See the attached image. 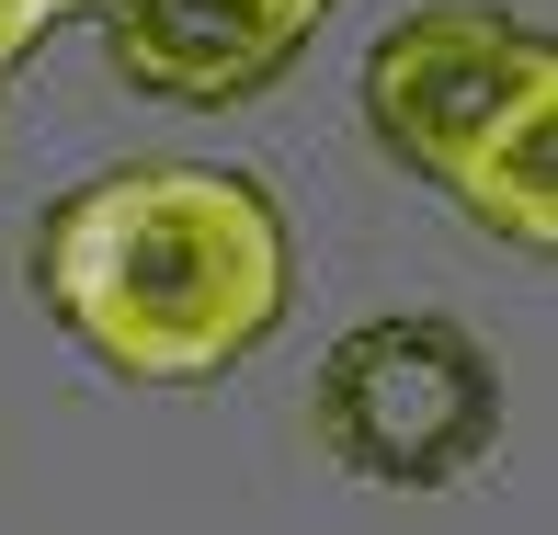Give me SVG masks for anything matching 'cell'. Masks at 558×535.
I'll use <instances>...</instances> for the list:
<instances>
[{
    "mask_svg": "<svg viewBox=\"0 0 558 535\" xmlns=\"http://www.w3.org/2000/svg\"><path fill=\"white\" fill-rule=\"evenodd\" d=\"M286 285L296 263L274 194L217 160H125L81 183L35 240V296L92 365L137 388H206L251 365L286 319Z\"/></svg>",
    "mask_w": 558,
    "mask_h": 535,
    "instance_id": "obj_1",
    "label": "cell"
},
{
    "mask_svg": "<svg viewBox=\"0 0 558 535\" xmlns=\"http://www.w3.org/2000/svg\"><path fill=\"white\" fill-rule=\"evenodd\" d=\"M308 433L365 490H456L501 445V365L456 319H365L319 353Z\"/></svg>",
    "mask_w": 558,
    "mask_h": 535,
    "instance_id": "obj_2",
    "label": "cell"
},
{
    "mask_svg": "<svg viewBox=\"0 0 558 535\" xmlns=\"http://www.w3.org/2000/svg\"><path fill=\"white\" fill-rule=\"evenodd\" d=\"M558 92V58L524 12H490V0H434V12H399L365 58V125L422 171L445 183L478 137H490L513 104Z\"/></svg>",
    "mask_w": 558,
    "mask_h": 535,
    "instance_id": "obj_3",
    "label": "cell"
},
{
    "mask_svg": "<svg viewBox=\"0 0 558 535\" xmlns=\"http://www.w3.org/2000/svg\"><path fill=\"white\" fill-rule=\"evenodd\" d=\"M114 69L160 104H251L296 69L319 12L296 0H104Z\"/></svg>",
    "mask_w": 558,
    "mask_h": 535,
    "instance_id": "obj_4",
    "label": "cell"
},
{
    "mask_svg": "<svg viewBox=\"0 0 558 535\" xmlns=\"http://www.w3.org/2000/svg\"><path fill=\"white\" fill-rule=\"evenodd\" d=\"M547 137H558V92L513 104L468 160L445 171L456 217H478L490 240H513V251H547V240H558V148H547Z\"/></svg>",
    "mask_w": 558,
    "mask_h": 535,
    "instance_id": "obj_5",
    "label": "cell"
},
{
    "mask_svg": "<svg viewBox=\"0 0 558 535\" xmlns=\"http://www.w3.org/2000/svg\"><path fill=\"white\" fill-rule=\"evenodd\" d=\"M69 12H104V0H0V69L35 58V35H58Z\"/></svg>",
    "mask_w": 558,
    "mask_h": 535,
    "instance_id": "obj_6",
    "label": "cell"
},
{
    "mask_svg": "<svg viewBox=\"0 0 558 535\" xmlns=\"http://www.w3.org/2000/svg\"><path fill=\"white\" fill-rule=\"evenodd\" d=\"M296 12H331V0H296Z\"/></svg>",
    "mask_w": 558,
    "mask_h": 535,
    "instance_id": "obj_7",
    "label": "cell"
}]
</instances>
